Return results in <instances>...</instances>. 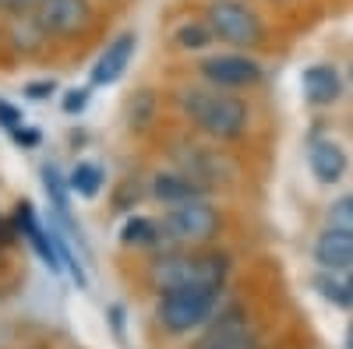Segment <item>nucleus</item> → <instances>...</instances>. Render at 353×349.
I'll return each mask as SVG.
<instances>
[{
    "instance_id": "obj_21",
    "label": "nucleus",
    "mask_w": 353,
    "mask_h": 349,
    "mask_svg": "<svg viewBox=\"0 0 353 349\" xmlns=\"http://www.w3.org/2000/svg\"><path fill=\"white\" fill-rule=\"evenodd\" d=\"M0 127L4 131H14V127H21V113L8 103V99H0Z\"/></svg>"
},
{
    "instance_id": "obj_24",
    "label": "nucleus",
    "mask_w": 353,
    "mask_h": 349,
    "mask_svg": "<svg viewBox=\"0 0 353 349\" xmlns=\"http://www.w3.org/2000/svg\"><path fill=\"white\" fill-rule=\"evenodd\" d=\"M39 8V0H8V14H21V11H36Z\"/></svg>"
},
{
    "instance_id": "obj_19",
    "label": "nucleus",
    "mask_w": 353,
    "mask_h": 349,
    "mask_svg": "<svg viewBox=\"0 0 353 349\" xmlns=\"http://www.w3.org/2000/svg\"><path fill=\"white\" fill-rule=\"evenodd\" d=\"M314 286H318V293H321V297H329V300L339 304V307H350V304H353V289H350V282L332 279V272H325Z\"/></svg>"
},
{
    "instance_id": "obj_12",
    "label": "nucleus",
    "mask_w": 353,
    "mask_h": 349,
    "mask_svg": "<svg viewBox=\"0 0 353 349\" xmlns=\"http://www.w3.org/2000/svg\"><path fill=\"white\" fill-rule=\"evenodd\" d=\"M301 89L311 106H332L343 92V78L332 64H311L301 74Z\"/></svg>"
},
{
    "instance_id": "obj_7",
    "label": "nucleus",
    "mask_w": 353,
    "mask_h": 349,
    "mask_svg": "<svg viewBox=\"0 0 353 349\" xmlns=\"http://www.w3.org/2000/svg\"><path fill=\"white\" fill-rule=\"evenodd\" d=\"M198 74L209 81L212 89L237 92V89H251V85L261 81V64L251 61L248 53H216V56H205Z\"/></svg>"
},
{
    "instance_id": "obj_22",
    "label": "nucleus",
    "mask_w": 353,
    "mask_h": 349,
    "mask_svg": "<svg viewBox=\"0 0 353 349\" xmlns=\"http://www.w3.org/2000/svg\"><path fill=\"white\" fill-rule=\"evenodd\" d=\"M88 106V92L85 89H78V92H68L64 96V113H81Z\"/></svg>"
},
{
    "instance_id": "obj_8",
    "label": "nucleus",
    "mask_w": 353,
    "mask_h": 349,
    "mask_svg": "<svg viewBox=\"0 0 353 349\" xmlns=\"http://www.w3.org/2000/svg\"><path fill=\"white\" fill-rule=\"evenodd\" d=\"M191 349H258V335L248 325V314L241 307H230L216 317L212 328L205 332Z\"/></svg>"
},
{
    "instance_id": "obj_4",
    "label": "nucleus",
    "mask_w": 353,
    "mask_h": 349,
    "mask_svg": "<svg viewBox=\"0 0 353 349\" xmlns=\"http://www.w3.org/2000/svg\"><path fill=\"white\" fill-rule=\"evenodd\" d=\"M159 226H163L166 240L194 247V244L216 240L223 229V219H219V209L209 205L205 198H191V201H181V205H170V212L159 219Z\"/></svg>"
},
{
    "instance_id": "obj_9",
    "label": "nucleus",
    "mask_w": 353,
    "mask_h": 349,
    "mask_svg": "<svg viewBox=\"0 0 353 349\" xmlns=\"http://www.w3.org/2000/svg\"><path fill=\"white\" fill-rule=\"evenodd\" d=\"M14 226H18V233L32 244V251L39 254V261L53 272V275H64V257H61V251H57V237H53V226L46 229L39 219H36V209L28 205V201H21V205L14 209Z\"/></svg>"
},
{
    "instance_id": "obj_11",
    "label": "nucleus",
    "mask_w": 353,
    "mask_h": 349,
    "mask_svg": "<svg viewBox=\"0 0 353 349\" xmlns=\"http://www.w3.org/2000/svg\"><path fill=\"white\" fill-rule=\"evenodd\" d=\"M134 46H138V36L134 32H121V36H117L99 53V61L92 67V85H113V81H121V74L128 71L131 56H134Z\"/></svg>"
},
{
    "instance_id": "obj_26",
    "label": "nucleus",
    "mask_w": 353,
    "mask_h": 349,
    "mask_svg": "<svg viewBox=\"0 0 353 349\" xmlns=\"http://www.w3.org/2000/svg\"><path fill=\"white\" fill-rule=\"evenodd\" d=\"M46 92H53V85H32L28 89V96H46Z\"/></svg>"
},
{
    "instance_id": "obj_13",
    "label": "nucleus",
    "mask_w": 353,
    "mask_h": 349,
    "mask_svg": "<svg viewBox=\"0 0 353 349\" xmlns=\"http://www.w3.org/2000/svg\"><path fill=\"white\" fill-rule=\"evenodd\" d=\"M307 166H311V173H314V180H318V184H339V180H343V173H346V152L339 149L336 141L321 138V141L311 145Z\"/></svg>"
},
{
    "instance_id": "obj_28",
    "label": "nucleus",
    "mask_w": 353,
    "mask_h": 349,
    "mask_svg": "<svg viewBox=\"0 0 353 349\" xmlns=\"http://www.w3.org/2000/svg\"><path fill=\"white\" fill-rule=\"evenodd\" d=\"M346 282H350V289H353V268H350V279H346Z\"/></svg>"
},
{
    "instance_id": "obj_18",
    "label": "nucleus",
    "mask_w": 353,
    "mask_h": 349,
    "mask_svg": "<svg viewBox=\"0 0 353 349\" xmlns=\"http://www.w3.org/2000/svg\"><path fill=\"white\" fill-rule=\"evenodd\" d=\"M43 184H46V194H50V201H53V212L57 215H71V209H68V180L61 177V169L57 166H43Z\"/></svg>"
},
{
    "instance_id": "obj_6",
    "label": "nucleus",
    "mask_w": 353,
    "mask_h": 349,
    "mask_svg": "<svg viewBox=\"0 0 353 349\" xmlns=\"http://www.w3.org/2000/svg\"><path fill=\"white\" fill-rule=\"evenodd\" d=\"M46 39L71 43L92 32L96 25V8L92 0H39V8L32 11Z\"/></svg>"
},
{
    "instance_id": "obj_23",
    "label": "nucleus",
    "mask_w": 353,
    "mask_h": 349,
    "mask_svg": "<svg viewBox=\"0 0 353 349\" xmlns=\"http://www.w3.org/2000/svg\"><path fill=\"white\" fill-rule=\"evenodd\" d=\"M11 138H14L18 145H25V149H32V145H39V134H36L32 127H14V131H11Z\"/></svg>"
},
{
    "instance_id": "obj_5",
    "label": "nucleus",
    "mask_w": 353,
    "mask_h": 349,
    "mask_svg": "<svg viewBox=\"0 0 353 349\" xmlns=\"http://www.w3.org/2000/svg\"><path fill=\"white\" fill-rule=\"evenodd\" d=\"M205 21H209L212 36L226 46L254 50L265 39V25H261L258 11L251 4H244V0H209Z\"/></svg>"
},
{
    "instance_id": "obj_25",
    "label": "nucleus",
    "mask_w": 353,
    "mask_h": 349,
    "mask_svg": "<svg viewBox=\"0 0 353 349\" xmlns=\"http://www.w3.org/2000/svg\"><path fill=\"white\" fill-rule=\"evenodd\" d=\"M14 229H18L14 222H8L4 215H0V247H8V244L14 240Z\"/></svg>"
},
{
    "instance_id": "obj_29",
    "label": "nucleus",
    "mask_w": 353,
    "mask_h": 349,
    "mask_svg": "<svg viewBox=\"0 0 353 349\" xmlns=\"http://www.w3.org/2000/svg\"><path fill=\"white\" fill-rule=\"evenodd\" d=\"M4 8H8V0H0V11H4Z\"/></svg>"
},
{
    "instance_id": "obj_1",
    "label": "nucleus",
    "mask_w": 353,
    "mask_h": 349,
    "mask_svg": "<svg viewBox=\"0 0 353 349\" xmlns=\"http://www.w3.org/2000/svg\"><path fill=\"white\" fill-rule=\"evenodd\" d=\"M176 106L212 141H237L248 131V103L223 89H184Z\"/></svg>"
},
{
    "instance_id": "obj_3",
    "label": "nucleus",
    "mask_w": 353,
    "mask_h": 349,
    "mask_svg": "<svg viewBox=\"0 0 353 349\" xmlns=\"http://www.w3.org/2000/svg\"><path fill=\"white\" fill-rule=\"evenodd\" d=\"M223 289L216 286H188V289H166L159 297L156 317L170 335H188L191 328H201L219 307Z\"/></svg>"
},
{
    "instance_id": "obj_30",
    "label": "nucleus",
    "mask_w": 353,
    "mask_h": 349,
    "mask_svg": "<svg viewBox=\"0 0 353 349\" xmlns=\"http://www.w3.org/2000/svg\"><path fill=\"white\" fill-rule=\"evenodd\" d=\"M350 81H353V64H350Z\"/></svg>"
},
{
    "instance_id": "obj_15",
    "label": "nucleus",
    "mask_w": 353,
    "mask_h": 349,
    "mask_svg": "<svg viewBox=\"0 0 353 349\" xmlns=\"http://www.w3.org/2000/svg\"><path fill=\"white\" fill-rule=\"evenodd\" d=\"M159 240H166L163 226L145 215H131L121 226V244H128V247H159Z\"/></svg>"
},
{
    "instance_id": "obj_17",
    "label": "nucleus",
    "mask_w": 353,
    "mask_h": 349,
    "mask_svg": "<svg viewBox=\"0 0 353 349\" xmlns=\"http://www.w3.org/2000/svg\"><path fill=\"white\" fill-rule=\"evenodd\" d=\"M68 187L74 194H81V198H96L99 187H103V169L92 166V162H78L71 169V177H68Z\"/></svg>"
},
{
    "instance_id": "obj_2",
    "label": "nucleus",
    "mask_w": 353,
    "mask_h": 349,
    "mask_svg": "<svg viewBox=\"0 0 353 349\" xmlns=\"http://www.w3.org/2000/svg\"><path fill=\"white\" fill-rule=\"evenodd\" d=\"M230 275V257L219 251H173L149 265V279L159 293L166 289H188V286H216L223 289Z\"/></svg>"
},
{
    "instance_id": "obj_16",
    "label": "nucleus",
    "mask_w": 353,
    "mask_h": 349,
    "mask_svg": "<svg viewBox=\"0 0 353 349\" xmlns=\"http://www.w3.org/2000/svg\"><path fill=\"white\" fill-rule=\"evenodd\" d=\"M216 36H212V28L209 21H184V25H176V32H173V46L176 50H205Z\"/></svg>"
},
{
    "instance_id": "obj_10",
    "label": "nucleus",
    "mask_w": 353,
    "mask_h": 349,
    "mask_svg": "<svg viewBox=\"0 0 353 349\" xmlns=\"http://www.w3.org/2000/svg\"><path fill=\"white\" fill-rule=\"evenodd\" d=\"M314 261L325 272H346V268H353V233L350 229H339V226L321 229L318 240H314Z\"/></svg>"
},
{
    "instance_id": "obj_14",
    "label": "nucleus",
    "mask_w": 353,
    "mask_h": 349,
    "mask_svg": "<svg viewBox=\"0 0 353 349\" xmlns=\"http://www.w3.org/2000/svg\"><path fill=\"white\" fill-rule=\"evenodd\" d=\"M205 184H198L194 177H188L184 169H173V173H156L152 177V194L159 201H166V205H181V201H191V198H201Z\"/></svg>"
},
{
    "instance_id": "obj_27",
    "label": "nucleus",
    "mask_w": 353,
    "mask_h": 349,
    "mask_svg": "<svg viewBox=\"0 0 353 349\" xmlns=\"http://www.w3.org/2000/svg\"><path fill=\"white\" fill-rule=\"evenodd\" d=\"M346 349H353V325H350V335H346Z\"/></svg>"
},
{
    "instance_id": "obj_20",
    "label": "nucleus",
    "mask_w": 353,
    "mask_h": 349,
    "mask_svg": "<svg viewBox=\"0 0 353 349\" xmlns=\"http://www.w3.org/2000/svg\"><path fill=\"white\" fill-rule=\"evenodd\" d=\"M329 226H339V229H350V233H353V191L343 194L339 201H332V209H329Z\"/></svg>"
}]
</instances>
